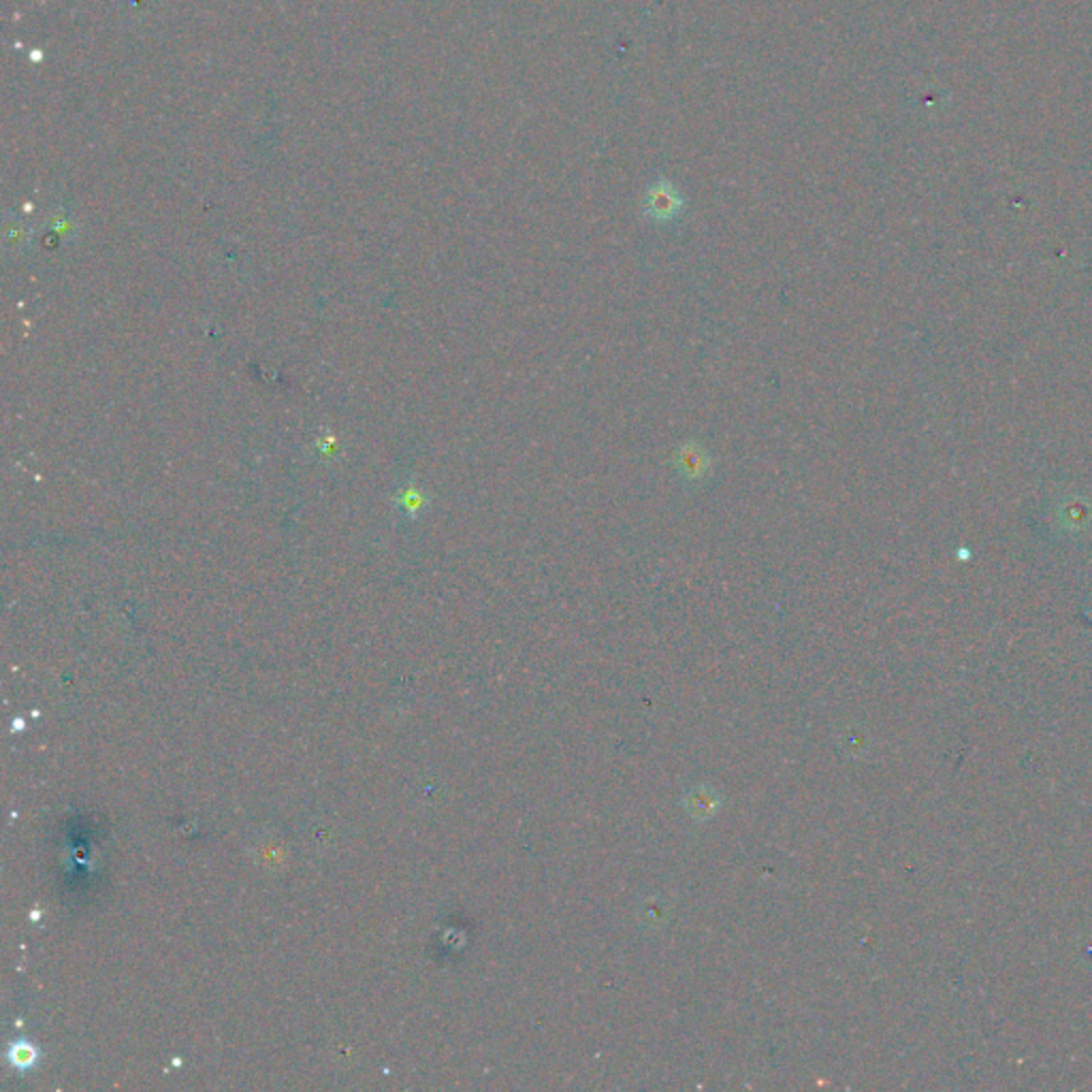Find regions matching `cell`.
Here are the masks:
<instances>
[{"label": "cell", "mask_w": 1092, "mask_h": 1092, "mask_svg": "<svg viewBox=\"0 0 1092 1092\" xmlns=\"http://www.w3.org/2000/svg\"><path fill=\"white\" fill-rule=\"evenodd\" d=\"M672 467L687 485H702L713 472V457L700 439H685L672 452Z\"/></svg>", "instance_id": "1"}, {"label": "cell", "mask_w": 1092, "mask_h": 1092, "mask_svg": "<svg viewBox=\"0 0 1092 1092\" xmlns=\"http://www.w3.org/2000/svg\"><path fill=\"white\" fill-rule=\"evenodd\" d=\"M685 201L680 196L678 188L668 180H658L654 186H649L643 198V216L654 220L658 224L672 222L680 216Z\"/></svg>", "instance_id": "2"}, {"label": "cell", "mask_w": 1092, "mask_h": 1092, "mask_svg": "<svg viewBox=\"0 0 1092 1092\" xmlns=\"http://www.w3.org/2000/svg\"><path fill=\"white\" fill-rule=\"evenodd\" d=\"M35 1058H37V1052L28 1043H18V1045H13V1049H11V1062L16 1067H22V1069L31 1067L35 1062Z\"/></svg>", "instance_id": "3"}, {"label": "cell", "mask_w": 1092, "mask_h": 1092, "mask_svg": "<svg viewBox=\"0 0 1092 1092\" xmlns=\"http://www.w3.org/2000/svg\"><path fill=\"white\" fill-rule=\"evenodd\" d=\"M425 504H427V502H425V498H423V493H421V491H417V489L406 491L404 506L408 508V513H417V510H421Z\"/></svg>", "instance_id": "4"}]
</instances>
